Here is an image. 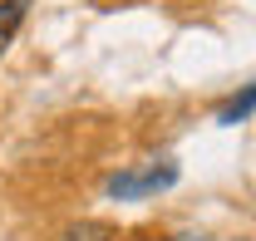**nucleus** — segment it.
<instances>
[{
  "label": "nucleus",
  "mask_w": 256,
  "mask_h": 241,
  "mask_svg": "<svg viewBox=\"0 0 256 241\" xmlns=\"http://www.w3.org/2000/svg\"><path fill=\"white\" fill-rule=\"evenodd\" d=\"M172 182H178V168H172V162H153V168H143V172H114V178H108V197L133 202V197L162 192V187H172Z\"/></svg>",
  "instance_id": "obj_1"
},
{
  "label": "nucleus",
  "mask_w": 256,
  "mask_h": 241,
  "mask_svg": "<svg viewBox=\"0 0 256 241\" xmlns=\"http://www.w3.org/2000/svg\"><path fill=\"white\" fill-rule=\"evenodd\" d=\"M20 25H25V0H0V54L10 50Z\"/></svg>",
  "instance_id": "obj_3"
},
{
  "label": "nucleus",
  "mask_w": 256,
  "mask_h": 241,
  "mask_svg": "<svg viewBox=\"0 0 256 241\" xmlns=\"http://www.w3.org/2000/svg\"><path fill=\"white\" fill-rule=\"evenodd\" d=\"M256 114V84H246L242 94H232L222 108H217V123H242V118H252Z\"/></svg>",
  "instance_id": "obj_2"
},
{
  "label": "nucleus",
  "mask_w": 256,
  "mask_h": 241,
  "mask_svg": "<svg viewBox=\"0 0 256 241\" xmlns=\"http://www.w3.org/2000/svg\"><path fill=\"white\" fill-rule=\"evenodd\" d=\"M64 241H114V226H104V222H74V226H64Z\"/></svg>",
  "instance_id": "obj_4"
}]
</instances>
